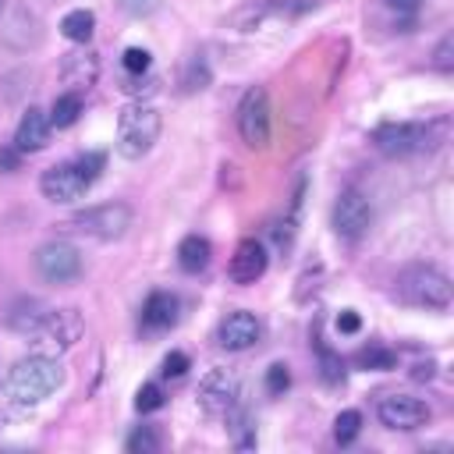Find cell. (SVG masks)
<instances>
[{
    "label": "cell",
    "instance_id": "obj_4",
    "mask_svg": "<svg viewBox=\"0 0 454 454\" xmlns=\"http://www.w3.org/2000/svg\"><path fill=\"white\" fill-rule=\"evenodd\" d=\"M64 227L74 234L96 238V241H114L131 227V209L124 202H99V206L78 209Z\"/></svg>",
    "mask_w": 454,
    "mask_h": 454
},
{
    "label": "cell",
    "instance_id": "obj_17",
    "mask_svg": "<svg viewBox=\"0 0 454 454\" xmlns=\"http://www.w3.org/2000/svg\"><path fill=\"white\" fill-rule=\"evenodd\" d=\"M177 319V298L170 291H153L142 305V326L145 330H167Z\"/></svg>",
    "mask_w": 454,
    "mask_h": 454
},
{
    "label": "cell",
    "instance_id": "obj_39",
    "mask_svg": "<svg viewBox=\"0 0 454 454\" xmlns=\"http://www.w3.org/2000/svg\"><path fill=\"white\" fill-rule=\"evenodd\" d=\"M0 7H4V0H0Z\"/></svg>",
    "mask_w": 454,
    "mask_h": 454
},
{
    "label": "cell",
    "instance_id": "obj_25",
    "mask_svg": "<svg viewBox=\"0 0 454 454\" xmlns=\"http://www.w3.org/2000/svg\"><path fill=\"white\" fill-rule=\"evenodd\" d=\"M355 362L365 365V369H394L397 365V355L390 348H362Z\"/></svg>",
    "mask_w": 454,
    "mask_h": 454
},
{
    "label": "cell",
    "instance_id": "obj_16",
    "mask_svg": "<svg viewBox=\"0 0 454 454\" xmlns=\"http://www.w3.org/2000/svg\"><path fill=\"white\" fill-rule=\"evenodd\" d=\"M46 316H50V305L46 301H39V298H18V301H11L4 323L14 333H21V337H35L39 326L46 323Z\"/></svg>",
    "mask_w": 454,
    "mask_h": 454
},
{
    "label": "cell",
    "instance_id": "obj_35",
    "mask_svg": "<svg viewBox=\"0 0 454 454\" xmlns=\"http://www.w3.org/2000/svg\"><path fill=\"white\" fill-rule=\"evenodd\" d=\"M358 326H362V319H358V312H351V309H344V312L337 316V330H340V333H358Z\"/></svg>",
    "mask_w": 454,
    "mask_h": 454
},
{
    "label": "cell",
    "instance_id": "obj_11",
    "mask_svg": "<svg viewBox=\"0 0 454 454\" xmlns=\"http://www.w3.org/2000/svg\"><path fill=\"white\" fill-rule=\"evenodd\" d=\"M238 404V380L227 369H209L199 380V408L206 415H231Z\"/></svg>",
    "mask_w": 454,
    "mask_h": 454
},
{
    "label": "cell",
    "instance_id": "obj_36",
    "mask_svg": "<svg viewBox=\"0 0 454 454\" xmlns=\"http://www.w3.org/2000/svg\"><path fill=\"white\" fill-rule=\"evenodd\" d=\"M121 7H124L128 14H149V11L156 7V0H121Z\"/></svg>",
    "mask_w": 454,
    "mask_h": 454
},
{
    "label": "cell",
    "instance_id": "obj_34",
    "mask_svg": "<svg viewBox=\"0 0 454 454\" xmlns=\"http://www.w3.org/2000/svg\"><path fill=\"white\" fill-rule=\"evenodd\" d=\"M18 167H21V149H18V145H11V149L4 145V149H0V170L11 174V170H18Z\"/></svg>",
    "mask_w": 454,
    "mask_h": 454
},
{
    "label": "cell",
    "instance_id": "obj_20",
    "mask_svg": "<svg viewBox=\"0 0 454 454\" xmlns=\"http://www.w3.org/2000/svg\"><path fill=\"white\" fill-rule=\"evenodd\" d=\"M92 28H96V18H92V11H85V7L67 11V14L60 18V32H64V39H71V43H89V39H92Z\"/></svg>",
    "mask_w": 454,
    "mask_h": 454
},
{
    "label": "cell",
    "instance_id": "obj_26",
    "mask_svg": "<svg viewBox=\"0 0 454 454\" xmlns=\"http://www.w3.org/2000/svg\"><path fill=\"white\" fill-rule=\"evenodd\" d=\"M231 433H234V447H241V450L255 447V426H252V415H248V411H238V415H234Z\"/></svg>",
    "mask_w": 454,
    "mask_h": 454
},
{
    "label": "cell",
    "instance_id": "obj_6",
    "mask_svg": "<svg viewBox=\"0 0 454 454\" xmlns=\"http://www.w3.org/2000/svg\"><path fill=\"white\" fill-rule=\"evenodd\" d=\"M35 273L46 284H71L82 277V252L71 241H46L35 248Z\"/></svg>",
    "mask_w": 454,
    "mask_h": 454
},
{
    "label": "cell",
    "instance_id": "obj_37",
    "mask_svg": "<svg viewBox=\"0 0 454 454\" xmlns=\"http://www.w3.org/2000/svg\"><path fill=\"white\" fill-rule=\"evenodd\" d=\"M390 11H397V14H408V11H415L422 0H383Z\"/></svg>",
    "mask_w": 454,
    "mask_h": 454
},
{
    "label": "cell",
    "instance_id": "obj_27",
    "mask_svg": "<svg viewBox=\"0 0 454 454\" xmlns=\"http://www.w3.org/2000/svg\"><path fill=\"white\" fill-rule=\"evenodd\" d=\"M135 408H138L142 415L163 408V390H160V383H142L138 394H135Z\"/></svg>",
    "mask_w": 454,
    "mask_h": 454
},
{
    "label": "cell",
    "instance_id": "obj_9",
    "mask_svg": "<svg viewBox=\"0 0 454 454\" xmlns=\"http://www.w3.org/2000/svg\"><path fill=\"white\" fill-rule=\"evenodd\" d=\"M85 333V323H82V312L78 309H50L46 323L39 326L35 340L43 351H67L82 340Z\"/></svg>",
    "mask_w": 454,
    "mask_h": 454
},
{
    "label": "cell",
    "instance_id": "obj_32",
    "mask_svg": "<svg viewBox=\"0 0 454 454\" xmlns=\"http://www.w3.org/2000/svg\"><path fill=\"white\" fill-rule=\"evenodd\" d=\"M74 163L82 167V174H85L89 181H96V177H99V170H103V163H106V156H103V153H85V156H78Z\"/></svg>",
    "mask_w": 454,
    "mask_h": 454
},
{
    "label": "cell",
    "instance_id": "obj_19",
    "mask_svg": "<svg viewBox=\"0 0 454 454\" xmlns=\"http://www.w3.org/2000/svg\"><path fill=\"white\" fill-rule=\"evenodd\" d=\"M209 241L202 238V234H188V238H181V245H177V266L184 270V273H202L206 266H209Z\"/></svg>",
    "mask_w": 454,
    "mask_h": 454
},
{
    "label": "cell",
    "instance_id": "obj_18",
    "mask_svg": "<svg viewBox=\"0 0 454 454\" xmlns=\"http://www.w3.org/2000/svg\"><path fill=\"white\" fill-rule=\"evenodd\" d=\"M60 74H64V82L71 85V92H82V89H89V85L96 82L99 64H96V57H92V53H67V60H64Z\"/></svg>",
    "mask_w": 454,
    "mask_h": 454
},
{
    "label": "cell",
    "instance_id": "obj_7",
    "mask_svg": "<svg viewBox=\"0 0 454 454\" xmlns=\"http://www.w3.org/2000/svg\"><path fill=\"white\" fill-rule=\"evenodd\" d=\"M372 145L387 156H411L429 145V128L419 121H387L372 131Z\"/></svg>",
    "mask_w": 454,
    "mask_h": 454
},
{
    "label": "cell",
    "instance_id": "obj_14",
    "mask_svg": "<svg viewBox=\"0 0 454 454\" xmlns=\"http://www.w3.org/2000/svg\"><path fill=\"white\" fill-rule=\"evenodd\" d=\"M259 333H262L259 319H255L252 312H245V309L227 312V316L220 319V326H216V340H220V348H227V351H245V348H252V344L259 340Z\"/></svg>",
    "mask_w": 454,
    "mask_h": 454
},
{
    "label": "cell",
    "instance_id": "obj_29",
    "mask_svg": "<svg viewBox=\"0 0 454 454\" xmlns=\"http://www.w3.org/2000/svg\"><path fill=\"white\" fill-rule=\"evenodd\" d=\"M121 64H124L128 74H145V71H149V50H142V46H128L124 57H121Z\"/></svg>",
    "mask_w": 454,
    "mask_h": 454
},
{
    "label": "cell",
    "instance_id": "obj_31",
    "mask_svg": "<svg viewBox=\"0 0 454 454\" xmlns=\"http://www.w3.org/2000/svg\"><path fill=\"white\" fill-rule=\"evenodd\" d=\"M433 67H440V71H450V67H454V39H450V35L440 39V46H436V53H433Z\"/></svg>",
    "mask_w": 454,
    "mask_h": 454
},
{
    "label": "cell",
    "instance_id": "obj_10",
    "mask_svg": "<svg viewBox=\"0 0 454 454\" xmlns=\"http://www.w3.org/2000/svg\"><path fill=\"white\" fill-rule=\"evenodd\" d=\"M89 188H92V181L82 174V167L74 160L71 163H57V167L43 170V177H39V192L50 202H78Z\"/></svg>",
    "mask_w": 454,
    "mask_h": 454
},
{
    "label": "cell",
    "instance_id": "obj_1",
    "mask_svg": "<svg viewBox=\"0 0 454 454\" xmlns=\"http://www.w3.org/2000/svg\"><path fill=\"white\" fill-rule=\"evenodd\" d=\"M64 372H60V362L46 351H35V355H25L18 358L11 369H7V380H4V394L11 404L18 408H32L39 404L43 397H50L57 387H60Z\"/></svg>",
    "mask_w": 454,
    "mask_h": 454
},
{
    "label": "cell",
    "instance_id": "obj_28",
    "mask_svg": "<svg viewBox=\"0 0 454 454\" xmlns=\"http://www.w3.org/2000/svg\"><path fill=\"white\" fill-rule=\"evenodd\" d=\"M184 89L188 92H195V89H206V82H209V67H206V60L202 57H192V64H188V71H184Z\"/></svg>",
    "mask_w": 454,
    "mask_h": 454
},
{
    "label": "cell",
    "instance_id": "obj_33",
    "mask_svg": "<svg viewBox=\"0 0 454 454\" xmlns=\"http://www.w3.org/2000/svg\"><path fill=\"white\" fill-rule=\"evenodd\" d=\"M188 355L184 351H170L167 358H163V376H184L188 372Z\"/></svg>",
    "mask_w": 454,
    "mask_h": 454
},
{
    "label": "cell",
    "instance_id": "obj_21",
    "mask_svg": "<svg viewBox=\"0 0 454 454\" xmlns=\"http://www.w3.org/2000/svg\"><path fill=\"white\" fill-rule=\"evenodd\" d=\"M82 114V92H60L50 106V124L53 128H71Z\"/></svg>",
    "mask_w": 454,
    "mask_h": 454
},
{
    "label": "cell",
    "instance_id": "obj_13",
    "mask_svg": "<svg viewBox=\"0 0 454 454\" xmlns=\"http://www.w3.org/2000/svg\"><path fill=\"white\" fill-rule=\"evenodd\" d=\"M266 266H270V255H266L262 241H255V238H241L238 248H234V255H231L227 273H231L234 284L248 287V284H255V280L266 273Z\"/></svg>",
    "mask_w": 454,
    "mask_h": 454
},
{
    "label": "cell",
    "instance_id": "obj_22",
    "mask_svg": "<svg viewBox=\"0 0 454 454\" xmlns=\"http://www.w3.org/2000/svg\"><path fill=\"white\" fill-rule=\"evenodd\" d=\"M160 443H163V440H160V429H156V426H138V429L128 433L124 450H128V454H156Z\"/></svg>",
    "mask_w": 454,
    "mask_h": 454
},
{
    "label": "cell",
    "instance_id": "obj_23",
    "mask_svg": "<svg viewBox=\"0 0 454 454\" xmlns=\"http://www.w3.org/2000/svg\"><path fill=\"white\" fill-rule=\"evenodd\" d=\"M358 433H362V411L348 408V411H340V415L333 419V440H337L340 447H348Z\"/></svg>",
    "mask_w": 454,
    "mask_h": 454
},
{
    "label": "cell",
    "instance_id": "obj_8",
    "mask_svg": "<svg viewBox=\"0 0 454 454\" xmlns=\"http://www.w3.org/2000/svg\"><path fill=\"white\" fill-rule=\"evenodd\" d=\"M372 223V206L358 188H344L340 199L333 202V231L344 241H358Z\"/></svg>",
    "mask_w": 454,
    "mask_h": 454
},
{
    "label": "cell",
    "instance_id": "obj_24",
    "mask_svg": "<svg viewBox=\"0 0 454 454\" xmlns=\"http://www.w3.org/2000/svg\"><path fill=\"white\" fill-rule=\"evenodd\" d=\"M319 376H323L326 387H340L344 383V362H340V355H333L323 344H319Z\"/></svg>",
    "mask_w": 454,
    "mask_h": 454
},
{
    "label": "cell",
    "instance_id": "obj_30",
    "mask_svg": "<svg viewBox=\"0 0 454 454\" xmlns=\"http://www.w3.org/2000/svg\"><path fill=\"white\" fill-rule=\"evenodd\" d=\"M287 387H291V372H287V365L273 362V365L266 369V390H270V394H284Z\"/></svg>",
    "mask_w": 454,
    "mask_h": 454
},
{
    "label": "cell",
    "instance_id": "obj_38",
    "mask_svg": "<svg viewBox=\"0 0 454 454\" xmlns=\"http://www.w3.org/2000/svg\"><path fill=\"white\" fill-rule=\"evenodd\" d=\"M411 376H415V380H429V376H433V362H426V365H422V362H419V365H415V372H411Z\"/></svg>",
    "mask_w": 454,
    "mask_h": 454
},
{
    "label": "cell",
    "instance_id": "obj_5",
    "mask_svg": "<svg viewBox=\"0 0 454 454\" xmlns=\"http://www.w3.org/2000/svg\"><path fill=\"white\" fill-rule=\"evenodd\" d=\"M238 135L248 149H266L270 142V96L262 85H252L238 103Z\"/></svg>",
    "mask_w": 454,
    "mask_h": 454
},
{
    "label": "cell",
    "instance_id": "obj_3",
    "mask_svg": "<svg viewBox=\"0 0 454 454\" xmlns=\"http://www.w3.org/2000/svg\"><path fill=\"white\" fill-rule=\"evenodd\" d=\"M397 294H401L408 305L443 312V309L450 305V280H447V273L436 270V266H411V270L401 273Z\"/></svg>",
    "mask_w": 454,
    "mask_h": 454
},
{
    "label": "cell",
    "instance_id": "obj_15",
    "mask_svg": "<svg viewBox=\"0 0 454 454\" xmlns=\"http://www.w3.org/2000/svg\"><path fill=\"white\" fill-rule=\"evenodd\" d=\"M50 131H53L50 114L39 110V106H28V110L21 114V121H18V128H14V145H18L21 153H39V149L50 142Z\"/></svg>",
    "mask_w": 454,
    "mask_h": 454
},
{
    "label": "cell",
    "instance_id": "obj_2",
    "mask_svg": "<svg viewBox=\"0 0 454 454\" xmlns=\"http://www.w3.org/2000/svg\"><path fill=\"white\" fill-rule=\"evenodd\" d=\"M160 110L153 103H128L117 117V156L124 160H142L153 142L160 138Z\"/></svg>",
    "mask_w": 454,
    "mask_h": 454
},
{
    "label": "cell",
    "instance_id": "obj_12",
    "mask_svg": "<svg viewBox=\"0 0 454 454\" xmlns=\"http://www.w3.org/2000/svg\"><path fill=\"white\" fill-rule=\"evenodd\" d=\"M376 415H380V422L387 429L408 433V429H419V426L429 422V404L419 401V397H411V394H390V397L380 401Z\"/></svg>",
    "mask_w": 454,
    "mask_h": 454
}]
</instances>
